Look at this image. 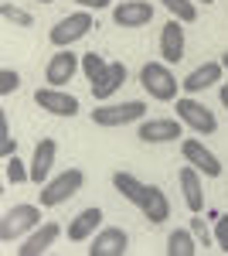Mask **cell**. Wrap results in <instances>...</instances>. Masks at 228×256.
Listing matches in <instances>:
<instances>
[{
	"mask_svg": "<svg viewBox=\"0 0 228 256\" xmlns=\"http://www.w3.org/2000/svg\"><path fill=\"white\" fill-rule=\"evenodd\" d=\"M82 184H85V174H82L78 168H68V171H61V174L48 178V181L41 184L38 198H41L44 208H55V205H61V202H68L72 195H78Z\"/></svg>",
	"mask_w": 228,
	"mask_h": 256,
	"instance_id": "cell-1",
	"label": "cell"
},
{
	"mask_svg": "<svg viewBox=\"0 0 228 256\" xmlns=\"http://www.w3.org/2000/svg\"><path fill=\"white\" fill-rule=\"evenodd\" d=\"M140 86L150 92L153 99H160V102H171L177 96V76L171 72V65L167 62H147L143 68H140Z\"/></svg>",
	"mask_w": 228,
	"mask_h": 256,
	"instance_id": "cell-2",
	"label": "cell"
},
{
	"mask_svg": "<svg viewBox=\"0 0 228 256\" xmlns=\"http://www.w3.org/2000/svg\"><path fill=\"white\" fill-rule=\"evenodd\" d=\"M38 226H41V208L38 205H14V208H7L3 218H0V239L10 242V239H17L20 232L38 229Z\"/></svg>",
	"mask_w": 228,
	"mask_h": 256,
	"instance_id": "cell-3",
	"label": "cell"
},
{
	"mask_svg": "<svg viewBox=\"0 0 228 256\" xmlns=\"http://www.w3.org/2000/svg\"><path fill=\"white\" fill-rule=\"evenodd\" d=\"M92 14H89V10H78V14H68V18H61L55 24V28H51V34H48V38H51V44H55V48H68V44H75V41H82L85 38V34H89V31H92Z\"/></svg>",
	"mask_w": 228,
	"mask_h": 256,
	"instance_id": "cell-4",
	"label": "cell"
},
{
	"mask_svg": "<svg viewBox=\"0 0 228 256\" xmlns=\"http://www.w3.org/2000/svg\"><path fill=\"white\" fill-rule=\"evenodd\" d=\"M143 116H147V102H140V99L119 102V106H99V110H92L95 126H126V123L143 120Z\"/></svg>",
	"mask_w": 228,
	"mask_h": 256,
	"instance_id": "cell-5",
	"label": "cell"
},
{
	"mask_svg": "<svg viewBox=\"0 0 228 256\" xmlns=\"http://www.w3.org/2000/svg\"><path fill=\"white\" fill-rule=\"evenodd\" d=\"M177 120L181 123H188L191 130H198V134H215L218 130V120L211 113L208 106H201L198 99H177Z\"/></svg>",
	"mask_w": 228,
	"mask_h": 256,
	"instance_id": "cell-6",
	"label": "cell"
},
{
	"mask_svg": "<svg viewBox=\"0 0 228 256\" xmlns=\"http://www.w3.org/2000/svg\"><path fill=\"white\" fill-rule=\"evenodd\" d=\"M34 102H38L41 110H48L51 116H75L78 113V99L68 96V92H61V89H55V86H48V89H38L34 92Z\"/></svg>",
	"mask_w": 228,
	"mask_h": 256,
	"instance_id": "cell-7",
	"label": "cell"
},
{
	"mask_svg": "<svg viewBox=\"0 0 228 256\" xmlns=\"http://www.w3.org/2000/svg\"><path fill=\"white\" fill-rule=\"evenodd\" d=\"M140 212H143V218H147L150 226H160V222H167V218H171V202H167V195H164L157 184H143Z\"/></svg>",
	"mask_w": 228,
	"mask_h": 256,
	"instance_id": "cell-8",
	"label": "cell"
},
{
	"mask_svg": "<svg viewBox=\"0 0 228 256\" xmlns=\"http://www.w3.org/2000/svg\"><path fill=\"white\" fill-rule=\"evenodd\" d=\"M181 154H184V160H188L191 168H198L205 178H218V174H222V164H218V158L211 154L201 140H184V144H181Z\"/></svg>",
	"mask_w": 228,
	"mask_h": 256,
	"instance_id": "cell-9",
	"label": "cell"
},
{
	"mask_svg": "<svg viewBox=\"0 0 228 256\" xmlns=\"http://www.w3.org/2000/svg\"><path fill=\"white\" fill-rule=\"evenodd\" d=\"M126 250H130L126 232H123V229H116V226H109V229H99V232L92 236L89 256H123Z\"/></svg>",
	"mask_w": 228,
	"mask_h": 256,
	"instance_id": "cell-10",
	"label": "cell"
},
{
	"mask_svg": "<svg viewBox=\"0 0 228 256\" xmlns=\"http://www.w3.org/2000/svg\"><path fill=\"white\" fill-rule=\"evenodd\" d=\"M113 20L119 28H143L153 20V7L147 0H123L119 7H113Z\"/></svg>",
	"mask_w": 228,
	"mask_h": 256,
	"instance_id": "cell-11",
	"label": "cell"
},
{
	"mask_svg": "<svg viewBox=\"0 0 228 256\" xmlns=\"http://www.w3.org/2000/svg\"><path fill=\"white\" fill-rule=\"evenodd\" d=\"M136 137L143 144H171L181 137V120H143Z\"/></svg>",
	"mask_w": 228,
	"mask_h": 256,
	"instance_id": "cell-12",
	"label": "cell"
},
{
	"mask_svg": "<svg viewBox=\"0 0 228 256\" xmlns=\"http://www.w3.org/2000/svg\"><path fill=\"white\" fill-rule=\"evenodd\" d=\"M160 55H164L167 65H177L184 58V28H181L177 18H171L164 24V31H160Z\"/></svg>",
	"mask_w": 228,
	"mask_h": 256,
	"instance_id": "cell-13",
	"label": "cell"
},
{
	"mask_svg": "<svg viewBox=\"0 0 228 256\" xmlns=\"http://www.w3.org/2000/svg\"><path fill=\"white\" fill-rule=\"evenodd\" d=\"M75 72H78V58L68 52V48H61L58 55H51L48 68H44V79H48V86L61 89L65 82H72V76H75Z\"/></svg>",
	"mask_w": 228,
	"mask_h": 256,
	"instance_id": "cell-14",
	"label": "cell"
},
{
	"mask_svg": "<svg viewBox=\"0 0 228 256\" xmlns=\"http://www.w3.org/2000/svg\"><path fill=\"white\" fill-rule=\"evenodd\" d=\"M58 236H61V226H58V222H44V226H38V229L27 236L24 246H17V253L20 256H41V253L51 250V242H55Z\"/></svg>",
	"mask_w": 228,
	"mask_h": 256,
	"instance_id": "cell-15",
	"label": "cell"
},
{
	"mask_svg": "<svg viewBox=\"0 0 228 256\" xmlns=\"http://www.w3.org/2000/svg\"><path fill=\"white\" fill-rule=\"evenodd\" d=\"M222 72H225V65H222V62H205V65H198V68H194L181 86H184V92H188V96H194V92L211 89L215 82L222 79Z\"/></svg>",
	"mask_w": 228,
	"mask_h": 256,
	"instance_id": "cell-16",
	"label": "cell"
},
{
	"mask_svg": "<svg viewBox=\"0 0 228 256\" xmlns=\"http://www.w3.org/2000/svg\"><path fill=\"white\" fill-rule=\"evenodd\" d=\"M181 192H184V205H188L191 212L198 216L201 208H205V188H201V171L198 168H181Z\"/></svg>",
	"mask_w": 228,
	"mask_h": 256,
	"instance_id": "cell-17",
	"label": "cell"
},
{
	"mask_svg": "<svg viewBox=\"0 0 228 256\" xmlns=\"http://www.w3.org/2000/svg\"><path fill=\"white\" fill-rule=\"evenodd\" d=\"M55 154H58V144H55V140H41L38 147H34V158H31V181H34V184H44V181L51 178Z\"/></svg>",
	"mask_w": 228,
	"mask_h": 256,
	"instance_id": "cell-18",
	"label": "cell"
},
{
	"mask_svg": "<svg viewBox=\"0 0 228 256\" xmlns=\"http://www.w3.org/2000/svg\"><path fill=\"white\" fill-rule=\"evenodd\" d=\"M99 222H102V212H99V208H82V212L68 222V229H65V232H68L72 242H85V239L95 236Z\"/></svg>",
	"mask_w": 228,
	"mask_h": 256,
	"instance_id": "cell-19",
	"label": "cell"
},
{
	"mask_svg": "<svg viewBox=\"0 0 228 256\" xmlns=\"http://www.w3.org/2000/svg\"><path fill=\"white\" fill-rule=\"evenodd\" d=\"M123 82H126V65H123V62H109L106 72L92 82V96L95 99H109Z\"/></svg>",
	"mask_w": 228,
	"mask_h": 256,
	"instance_id": "cell-20",
	"label": "cell"
},
{
	"mask_svg": "<svg viewBox=\"0 0 228 256\" xmlns=\"http://www.w3.org/2000/svg\"><path fill=\"white\" fill-rule=\"evenodd\" d=\"M113 184H116V192L126 198V202L140 205V195H143V181H140L136 174H130V171H116V174H113Z\"/></svg>",
	"mask_w": 228,
	"mask_h": 256,
	"instance_id": "cell-21",
	"label": "cell"
},
{
	"mask_svg": "<svg viewBox=\"0 0 228 256\" xmlns=\"http://www.w3.org/2000/svg\"><path fill=\"white\" fill-rule=\"evenodd\" d=\"M167 253H171V256H194V253H198L194 232H188V229L171 232V236H167Z\"/></svg>",
	"mask_w": 228,
	"mask_h": 256,
	"instance_id": "cell-22",
	"label": "cell"
},
{
	"mask_svg": "<svg viewBox=\"0 0 228 256\" xmlns=\"http://www.w3.org/2000/svg\"><path fill=\"white\" fill-rule=\"evenodd\" d=\"M167 10H171L174 18L181 20V24H191V20H198V7L191 4V0H160Z\"/></svg>",
	"mask_w": 228,
	"mask_h": 256,
	"instance_id": "cell-23",
	"label": "cell"
},
{
	"mask_svg": "<svg viewBox=\"0 0 228 256\" xmlns=\"http://www.w3.org/2000/svg\"><path fill=\"white\" fill-rule=\"evenodd\" d=\"M3 174L10 184H20V181H31V168H24V160L14 154V158H3Z\"/></svg>",
	"mask_w": 228,
	"mask_h": 256,
	"instance_id": "cell-24",
	"label": "cell"
},
{
	"mask_svg": "<svg viewBox=\"0 0 228 256\" xmlns=\"http://www.w3.org/2000/svg\"><path fill=\"white\" fill-rule=\"evenodd\" d=\"M106 65L109 62L102 58V55H95V52H89V55H82V72H85V79L89 82H95L102 72H106Z\"/></svg>",
	"mask_w": 228,
	"mask_h": 256,
	"instance_id": "cell-25",
	"label": "cell"
},
{
	"mask_svg": "<svg viewBox=\"0 0 228 256\" xmlns=\"http://www.w3.org/2000/svg\"><path fill=\"white\" fill-rule=\"evenodd\" d=\"M0 14H3V20H10V24H17V28H31V24H34V18H31L27 10L14 7V4H3V7H0Z\"/></svg>",
	"mask_w": 228,
	"mask_h": 256,
	"instance_id": "cell-26",
	"label": "cell"
},
{
	"mask_svg": "<svg viewBox=\"0 0 228 256\" xmlns=\"http://www.w3.org/2000/svg\"><path fill=\"white\" fill-rule=\"evenodd\" d=\"M17 86H20V76L14 72V68H3V72H0V96L17 92Z\"/></svg>",
	"mask_w": 228,
	"mask_h": 256,
	"instance_id": "cell-27",
	"label": "cell"
},
{
	"mask_svg": "<svg viewBox=\"0 0 228 256\" xmlns=\"http://www.w3.org/2000/svg\"><path fill=\"white\" fill-rule=\"evenodd\" d=\"M191 232H194V239L208 250L211 246V232H208V226H205V218H191Z\"/></svg>",
	"mask_w": 228,
	"mask_h": 256,
	"instance_id": "cell-28",
	"label": "cell"
},
{
	"mask_svg": "<svg viewBox=\"0 0 228 256\" xmlns=\"http://www.w3.org/2000/svg\"><path fill=\"white\" fill-rule=\"evenodd\" d=\"M215 242H218L222 253H228V216H222L215 222Z\"/></svg>",
	"mask_w": 228,
	"mask_h": 256,
	"instance_id": "cell-29",
	"label": "cell"
},
{
	"mask_svg": "<svg viewBox=\"0 0 228 256\" xmlns=\"http://www.w3.org/2000/svg\"><path fill=\"white\" fill-rule=\"evenodd\" d=\"M0 154H3V158H14V154H17V140L3 137V140H0Z\"/></svg>",
	"mask_w": 228,
	"mask_h": 256,
	"instance_id": "cell-30",
	"label": "cell"
},
{
	"mask_svg": "<svg viewBox=\"0 0 228 256\" xmlns=\"http://www.w3.org/2000/svg\"><path fill=\"white\" fill-rule=\"evenodd\" d=\"M75 4H82L85 10H102V7H109V0H75Z\"/></svg>",
	"mask_w": 228,
	"mask_h": 256,
	"instance_id": "cell-31",
	"label": "cell"
},
{
	"mask_svg": "<svg viewBox=\"0 0 228 256\" xmlns=\"http://www.w3.org/2000/svg\"><path fill=\"white\" fill-rule=\"evenodd\" d=\"M3 137H10V126H7V116L0 113V140H3Z\"/></svg>",
	"mask_w": 228,
	"mask_h": 256,
	"instance_id": "cell-32",
	"label": "cell"
},
{
	"mask_svg": "<svg viewBox=\"0 0 228 256\" xmlns=\"http://www.w3.org/2000/svg\"><path fill=\"white\" fill-rule=\"evenodd\" d=\"M222 106H225V110H228V82H225V86H222Z\"/></svg>",
	"mask_w": 228,
	"mask_h": 256,
	"instance_id": "cell-33",
	"label": "cell"
},
{
	"mask_svg": "<svg viewBox=\"0 0 228 256\" xmlns=\"http://www.w3.org/2000/svg\"><path fill=\"white\" fill-rule=\"evenodd\" d=\"M222 65H225V72H228V52H225V55H222Z\"/></svg>",
	"mask_w": 228,
	"mask_h": 256,
	"instance_id": "cell-34",
	"label": "cell"
},
{
	"mask_svg": "<svg viewBox=\"0 0 228 256\" xmlns=\"http://www.w3.org/2000/svg\"><path fill=\"white\" fill-rule=\"evenodd\" d=\"M201 4H215V0H201Z\"/></svg>",
	"mask_w": 228,
	"mask_h": 256,
	"instance_id": "cell-35",
	"label": "cell"
},
{
	"mask_svg": "<svg viewBox=\"0 0 228 256\" xmlns=\"http://www.w3.org/2000/svg\"><path fill=\"white\" fill-rule=\"evenodd\" d=\"M41 4H51V0H41Z\"/></svg>",
	"mask_w": 228,
	"mask_h": 256,
	"instance_id": "cell-36",
	"label": "cell"
}]
</instances>
